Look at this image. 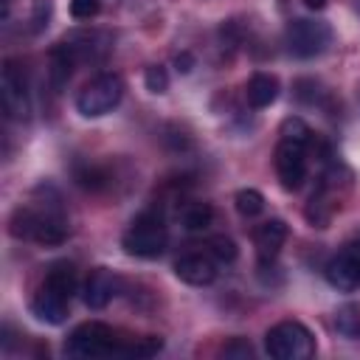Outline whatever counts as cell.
I'll return each mask as SVG.
<instances>
[{
    "label": "cell",
    "instance_id": "1",
    "mask_svg": "<svg viewBox=\"0 0 360 360\" xmlns=\"http://www.w3.org/2000/svg\"><path fill=\"white\" fill-rule=\"evenodd\" d=\"M8 231L14 239H28L37 245H62L70 233V225L59 200L53 197L42 202L17 205L8 219Z\"/></svg>",
    "mask_w": 360,
    "mask_h": 360
},
{
    "label": "cell",
    "instance_id": "2",
    "mask_svg": "<svg viewBox=\"0 0 360 360\" xmlns=\"http://www.w3.org/2000/svg\"><path fill=\"white\" fill-rule=\"evenodd\" d=\"M166 242H169V228L163 214L155 208L141 211L121 236L124 250L138 259H158L166 250Z\"/></svg>",
    "mask_w": 360,
    "mask_h": 360
},
{
    "label": "cell",
    "instance_id": "3",
    "mask_svg": "<svg viewBox=\"0 0 360 360\" xmlns=\"http://www.w3.org/2000/svg\"><path fill=\"white\" fill-rule=\"evenodd\" d=\"M121 346L124 338H118V332L101 321L79 323L65 340V352L70 357H121Z\"/></svg>",
    "mask_w": 360,
    "mask_h": 360
},
{
    "label": "cell",
    "instance_id": "4",
    "mask_svg": "<svg viewBox=\"0 0 360 360\" xmlns=\"http://www.w3.org/2000/svg\"><path fill=\"white\" fill-rule=\"evenodd\" d=\"M264 352L273 360H309L315 354V335L301 321H278L264 335Z\"/></svg>",
    "mask_w": 360,
    "mask_h": 360
},
{
    "label": "cell",
    "instance_id": "5",
    "mask_svg": "<svg viewBox=\"0 0 360 360\" xmlns=\"http://www.w3.org/2000/svg\"><path fill=\"white\" fill-rule=\"evenodd\" d=\"M124 98V79L118 73H98L93 76L76 96V110L84 118H101L112 112Z\"/></svg>",
    "mask_w": 360,
    "mask_h": 360
},
{
    "label": "cell",
    "instance_id": "6",
    "mask_svg": "<svg viewBox=\"0 0 360 360\" xmlns=\"http://www.w3.org/2000/svg\"><path fill=\"white\" fill-rule=\"evenodd\" d=\"M284 42H287V48H290L292 56H298V59H315V56H321V53L329 51V45H332V28L323 20L298 17V20H290L287 22Z\"/></svg>",
    "mask_w": 360,
    "mask_h": 360
},
{
    "label": "cell",
    "instance_id": "7",
    "mask_svg": "<svg viewBox=\"0 0 360 360\" xmlns=\"http://www.w3.org/2000/svg\"><path fill=\"white\" fill-rule=\"evenodd\" d=\"M273 166H276V177L281 188L298 191L307 180V146L278 138L276 152H273Z\"/></svg>",
    "mask_w": 360,
    "mask_h": 360
},
{
    "label": "cell",
    "instance_id": "8",
    "mask_svg": "<svg viewBox=\"0 0 360 360\" xmlns=\"http://www.w3.org/2000/svg\"><path fill=\"white\" fill-rule=\"evenodd\" d=\"M0 93H3V110L11 121H28L31 115V98H28V82L25 73L17 62L3 65V79H0Z\"/></svg>",
    "mask_w": 360,
    "mask_h": 360
},
{
    "label": "cell",
    "instance_id": "9",
    "mask_svg": "<svg viewBox=\"0 0 360 360\" xmlns=\"http://www.w3.org/2000/svg\"><path fill=\"white\" fill-rule=\"evenodd\" d=\"M326 281L340 290V292H352L360 287V239L346 242L329 262H326Z\"/></svg>",
    "mask_w": 360,
    "mask_h": 360
},
{
    "label": "cell",
    "instance_id": "10",
    "mask_svg": "<svg viewBox=\"0 0 360 360\" xmlns=\"http://www.w3.org/2000/svg\"><path fill=\"white\" fill-rule=\"evenodd\" d=\"M31 312H34L37 321L59 326V323H65V318L70 312V298L65 292L48 287V284H39L34 298H31Z\"/></svg>",
    "mask_w": 360,
    "mask_h": 360
},
{
    "label": "cell",
    "instance_id": "11",
    "mask_svg": "<svg viewBox=\"0 0 360 360\" xmlns=\"http://www.w3.org/2000/svg\"><path fill=\"white\" fill-rule=\"evenodd\" d=\"M219 264L211 259L208 250H197V253H186L174 262V273L180 281L191 284V287H208L217 278Z\"/></svg>",
    "mask_w": 360,
    "mask_h": 360
},
{
    "label": "cell",
    "instance_id": "12",
    "mask_svg": "<svg viewBox=\"0 0 360 360\" xmlns=\"http://www.w3.org/2000/svg\"><path fill=\"white\" fill-rule=\"evenodd\" d=\"M118 287H121V278L112 270L96 267V270H90V276L84 281V304L90 309H104L118 295Z\"/></svg>",
    "mask_w": 360,
    "mask_h": 360
},
{
    "label": "cell",
    "instance_id": "13",
    "mask_svg": "<svg viewBox=\"0 0 360 360\" xmlns=\"http://www.w3.org/2000/svg\"><path fill=\"white\" fill-rule=\"evenodd\" d=\"M287 222L284 219H264L262 225H256V231H253V245H256V253H259V259L262 262H273L278 253H281V248H284V242H287Z\"/></svg>",
    "mask_w": 360,
    "mask_h": 360
},
{
    "label": "cell",
    "instance_id": "14",
    "mask_svg": "<svg viewBox=\"0 0 360 360\" xmlns=\"http://www.w3.org/2000/svg\"><path fill=\"white\" fill-rule=\"evenodd\" d=\"M76 65H79V59H76L73 48H70L65 39L51 48V53H48V79H51V84H53L56 93L70 82Z\"/></svg>",
    "mask_w": 360,
    "mask_h": 360
},
{
    "label": "cell",
    "instance_id": "15",
    "mask_svg": "<svg viewBox=\"0 0 360 360\" xmlns=\"http://www.w3.org/2000/svg\"><path fill=\"white\" fill-rule=\"evenodd\" d=\"M245 96H248V104L253 110L270 107L278 98V79L270 76V73H253L245 84Z\"/></svg>",
    "mask_w": 360,
    "mask_h": 360
},
{
    "label": "cell",
    "instance_id": "16",
    "mask_svg": "<svg viewBox=\"0 0 360 360\" xmlns=\"http://www.w3.org/2000/svg\"><path fill=\"white\" fill-rule=\"evenodd\" d=\"M211 219H214V208H211L208 202H200V200L186 202L183 211H180V222H183V228L191 231V233L205 231V228L211 225Z\"/></svg>",
    "mask_w": 360,
    "mask_h": 360
},
{
    "label": "cell",
    "instance_id": "17",
    "mask_svg": "<svg viewBox=\"0 0 360 360\" xmlns=\"http://www.w3.org/2000/svg\"><path fill=\"white\" fill-rule=\"evenodd\" d=\"M163 349V340L155 335H143V338H124L121 346V357H152Z\"/></svg>",
    "mask_w": 360,
    "mask_h": 360
},
{
    "label": "cell",
    "instance_id": "18",
    "mask_svg": "<svg viewBox=\"0 0 360 360\" xmlns=\"http://www.w3.org/2000/svg\"><path fill=\"white\" fill-rule=\"evenodd\" d=\"M73 177H76V183L82 188H90V191H98V188H104L110 183V174L96 163H79L73 169Z\"/></svg>",
    "mask_w": 360,
    "mask_h": 360
},
{
    "label": "cell",
    "instance_id": "19",
    "mask_svg": "<svg viewBox=\"0 0 360 360\" xmlns=\"http://www.w3.org/2000/svg\"><path fill=\"white\" fill-rule=\"evenodd\" d=\"M278 135H281L284 141H292V143H301V146H309V143H312V129H309V124H307L304 118H298V115L284 118L281 127H278Z\"/></svg>",
    "mask_w": 360,
    "mask_h": 360
},
{
    "label": "cell",
    "instance_id": "20",
    "mask_svg": "<svg viewBox=\"0 0 360 360\" xmlns=\"http://www.w3.org/2000/svg\"><path fill=\"white\" fill-rule=\"evenodd\" d=\"M233 202H236V211L242 214V217H259L262 211H264V197H262V191H256V188H239L236 191V197H233Z\"/></svg>",
    "mask_w": 360,
    "mask_h": 360
},
{
    "label": "cell",
    "instance_id": "21",
    "mask_svg": "<svg viewBox=\"0 0 360 360\" xmlns=\"http://www.w3.org/2000/svg\"><path fill=\"white\" fill-rule=\"evenodd\" d=\"M335 326H338L340 335L357 338V335H360V307H354V304L340 307L338 315H335Z\"/></svg>",
    "mask_w": 360,
    "mask_h": 360
},
{
    "label": "cell",
    "instance_id": "22",
    "mask_svg": "<svg viewBox=\"0 0 360 360\" xmlns=\"http://www.w3.org/2000/svg\"><path fill=\"white\" fill-rule=\"evenodd\" d=\"M205 250L211 253V259H214L217 264H231V262L236 259V245H233V239H228V236H211L208 245H205Z\"/></svg>",
    "mask_w": 360,
    "mask_h": 360
},
{
    "label": "cell",
    "instance_id": "23",
    "mask_svg": "<svg viewBox=\"0 0 360 360\" xmlns=\"http://www.w3.org/2000/svg\"><path fill=\"white\" fill-rule=\"evenodd\" d=\"M51 17H53V0H34L31 3V31L34 34H42L51 25Z\"/></svg>",
    "mask_w": 360,
    "mask_h": 360
},
{
    "label": "cell",
    "instance_id": "24",
    "mask_svg": "<svg viewBox=\"0 0 360 360\" xmlns=\"http://www.w3.org/2000/svg\"><path fill=\"white\" fill-rule=\"evenodd\" d=\"M143 84L149 93H166L169 90V73L163 65H149L143 73Z\"/></svg>",
    "mask_w": 360,
    "mask_h": 360
},
{
    "label": "cell",
    "instance_id": "25",
    "mask_svg": "<svg viewBox=\"0 0 360 360\" xmlns=\"http://www.w3.org/2000/svg\"><path fill=\"white\" fill-rule=\"evenodd\" d=\"M101 11V0H70L73 20H93Z\"/></svg>",
    "mask_w": 360,
    "mask_h": 360
},
{
    "label": "cell",
    "instance_id": "26",
    "mask_svg": "<svg viewBox=\"0 0 360 360\" xmlns=\"http://www.w3.org/2000/svg\"><path fill=\"white\" fill-rule=\"evenodd\" d=\"M250 354H253V346L242 338H231L222 346V357H228V360H242V357H250Z\"/></svg>",
    "mask_w": 360,
    "mask_h": 360
},
{
    "label": "cell",
    "instance_id": "27",
    "mask_svg": "<svg viewBox=\"0 0 360 360\" xmlns=\"http://www.w3.org/2000/svg\"><path fill=\"white\" fill-rule=\"evenodd\" d=\"M174 62H177V70H183V73H188V70H191V65H194V59H191L188 53H180Z\"/></svg>",
    "mask_w": 360,
    "mask_h": 360
},
{
    "label": "cell",
    "instance_id": "28",
    "mask_svg": "<svg viewBox=\"0 0 360 360\" xmlns=\"http://www.w3.org/2000/svg\"><path fill=\"white\" fill-rule=\"evenodd\" d=\"M304 6H309V8H323L326 0H304Z\"/></svg>",
    "mask_w": 360,
    "mask_h": 360
},
{
    "label": "cell",
    "instance_id": "29",
    "mask_svg": "<svg viewBox=\"0 0 360 360\" xmlns=\"http://www.w3.org/2000/svg\"><path fill=\"white\" fill-rule=\"evenodd\" d=\"M3 3H6V11H8V6H11V0H3Z\"/></svg>",
    "mask_w": 360,
    "mask_h": 360
}]
</instances>
